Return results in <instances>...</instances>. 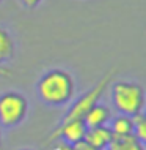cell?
Listing matches in <instances>:
<instances>
[{
	"instance_id": "15",
	"label": "cell",
	"mask_w": 146,
	"mask_h": 150,
	"mask_svg": "<svg viewBox=\"0 0 146 150\" xmlns=\"http://www.w3.org/2000/svg\"><path fill=\"white\" fill-rule=\"evenodd\" d=\"M0 145H2V127H0Z\"/></svg>"
},
{
	"instance_id": "17",
	"label": "cell",
	"mask_w": 146,
	"mask_h": 150,
	"mask_svg": "<svg viewBox=\"0 0 146 150\" xmlns=\"http://www.w3.org/2000/svg\"><path fill=\"white\" fill-rule=\"evenodd\" d=\"M0 3H2V0H0Z\"/></svg>"
},
{
	"instance_id": "2",
	"label": "cell",
	"mask_w": 146,
	"mask_h": 150,
	"mask_svg": "<svg viewBox=\"0 0 146 150\" xmlns=\"http://www.w3.org/2000/svg\"><path fill=\"white\" fill-rule=\"evenodd\" d=\"M110 100L118 114L133 117L145 111L146 96L138 82L133 81H118L110 86Z\"/></svg>"
},
{
	"instance_id": "7",
	"label": "cell",
	"mask_w": 146,
	"mask_h": 150,
	"mask_svg": "<svg viewBox=\"0 0 146 150\" xmlns=\"http://www.w3.org/2000/svg\"><path fill=\"white\" fill-rule=\"evenodd\" d=\"M112 139H113V134H112L110 128H108L107 125H104V127L87 128V134H85L83 141L88 144H91L93 147H96L99 150H105Z\"/></svg>"
},
{
	"instance_id": "5",
	"label": "cell",
	"mask_w": 146,
	"mask_h": 150,
	"mask_svg": "<svg viewBox=\"0 0 146 150\" xmlns=\"http://www.w3.org/2000/svg\"><path fill=\"white\" fill-rule=\"evenodd\" d=\"M87 134V127H85L83 120L75 119V120H61V123L58 125L54 133L50 134L49 141L61 139V142L69 144V145H77L82 142Z\"/></svg>"
},
{
	"instance_id": "4",
	"label": "cell",
	"mask_w": 146,
	"mask_h": 150,
	"mask_svg": "<svg viewBox=\"0 0 146 150\" xmlns=\"http://www.w3.org/2000/svg\"><path fill=\"white\" fill-rule=\"evenodd\" d=\"M113 76H115V70H110V71L105 73L90 90L85 92L83 95H80L79 98L71 104V108L68 109V112L64 114L63 120H75V119L82 120L83 115L87 114L94 104H97L101 101L102 95L107 92V88L110 87V84L113 81Z\"/></svg>"
},
{
	"instance_id": "9",
	"label": "cell",
	"mask_w": 146,
	"mask_h": 150,
	"mask_svg": "<svg viewBox=\"0 0 146 150\" xmlns=\"http://www.w3.org/2000/svg\"><path fill=\"white\" fill-rule=\"evenodd\" d=\"M107 127L110 128L113 136H131L132 134V117L124 115V114L112 115Z\"/></svg>"
},
{
	"instance_id": "16",
	"label": "cell",
	"mask_w": 146,
	"mask_h": 150,
	"mask_svg": "<svg viewBox=\"0 0 146 150\" xmlns=\"http://www.w3.org/2000/svg\"><path fill=\"white\" fill-rule=\"evenodd\" d=\"M22 150H31V149H22Z\"/></svg>"
},
{
	"instance_id": "1",
	"label": "cell",
	"mask_w": 146,
	"mask_h": 150,
	"mask_svg": "<svg viewBox=\"0 0 146 150\" xmlns=\"http://www.w3.org/2000/svg\"><path fill=\"white\" fill-rule=\"evenodd\" d=\"M36 92L47 106H66L74 100L75 81L72 74L61 68H52L39 78Z\"/></svg>"
},
{
	"instance_id": "13",
	"label": "cell",
	"mask_w": 146,
	"mask_h": 150,
	"mask_svg": "<svg viewBox=\"0 0 146 150\" xmlns=\"http://www.w3.org/2000/svg\"><path fill=\"white\" fill-rule=\"evenodd\" d=\"M77 150H99V149H96V147H93L91 144H88V142H85V141H82V142H79L75 145Z\"/></svg>"
},
{
	"instance_id": "3",
	"label": "cell",
	"mask_w": 146,
	"mask_h": 150,
	"mask_svg": "<svg viewBox=\"0 0 146 150\" xmlns=\"http://www.w3.org/2000/svg\"><path fill=\"white\" fill-rule=\"evenodd\" d=\"M28 100L21 92L8 90L0 93V127L13 129L27 119Z\"/></svg>"
},
{
	"instance_id": "8",
	"label": "cell",
	"mask_w": 146,
	"mask_h": 150,
	"mask_svg": "<svg viewBox=\"0 0 146 150\" xmlns=\"http://www.w3.org/2000/svg\"><path fill=\"white\" fill-rule=\"evenodd\" d=\"M14 51H16V46H14L13 35L5 27L0 25V67L13 60Z\"/></svg>"
},
{
	"instance_id": "12",
	"label": "cell",
	"mask_w": 146,
	"mask_h": 150,
	"mask_svg": "<svg viewBox=\"0 0 146 150\" xmlns=\"http://www.w3.org/2000/svg\"><path fill=\"white\" fill-rule=\"evenodd\" d=\"M41 2L43 0H19V3H21L24 8H27V10H35Z\"/></svg>"
},
{
	"instance_id": "10",
	"label": "cell",
	"mask_w": 146,
	"mask_h": 150,
	"mask_svg": "<svg viewBox=\"0 0 146 150\" xmlns=\"http://www.w3.org/2000/svg\"><path fill=\"white\" fill-rule=\"evenodd\" d=\"M105 150H146L145 144L140 142L137 137L131 136H113L110 144Z\"/></svg>"
},
{
	"instance_id": "11",
	"label": "cell",
	"mask_w": 146,
	"mask_h": 150,
	"mask_svg": "<svg viewBox=\"0 0 146 150\" xmlns=\"http://www.w3.org/2000/svg\"><path fill=\"white\" fill-rule=\"evenodd\" d=\"M132 136L140 142H146V117L143 112L132 117Z\"/></svg>"
},
{
	"instance_id": "6",
	"label": "cell",
	"mask_w": 146,
	"mask_h": 150,
	"mask_svg": "<svg viewBox=\"0 0 146 150\" xmlns=\"http://www.w3.org/2000/svg\"><path fill=\"white\" fill-rule=\"evenodd\" d=\"M112 119V111L108 106H105L102 103L94 104L87 114L83 115V123L87 128H96V127H104L108 125V122Z\"/></svg>"
},
{
	"instance_id": "14",
	"label": "cell",
	"mask_w": 146,
	"mask_h": 150,
	"mask_svg": "<svg viewBox=\"0 0 146 150\" xmlns=\"http://www.w3.org/2000/svg\"><path fill=\"white\" fill-rule=\"evenodd\" d=\"M57 150H77L75 145H69V144H64V142H60L57 145Z\"/></svg>"
}]
</instances>
